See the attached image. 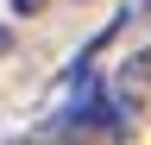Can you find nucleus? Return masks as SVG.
<instances>
[{
  "mask_svg": "<svg viewBox=\"0 0 151 145\" xmlns=\"http://www.w3.org/2000/svg\"><path fill=\"white\" fill-rule=\"evenodd\" d=\"M132 19H139V25H151V0H139V6H132Z\"/></svg>",
  "mask_w": 151,
  "mask_h": 145,
  "instance_id": "obj_3",
  "label": "nucleus"
},
{
  "mask_svg": "<svg viewBox=\"0 0 151 145\" xmlns=\"http://www.w3.org/2000/svg\"><path fill=\"white\" fill-rule=\"evenodd\" d=\"M6 50H13V25H0V57H6Z\"/></svg>",
  "mask_w": 151,
  "mask_h": 145,
  "instance_id": "obj_4",
  "label": "nucleus"
},
{
  "mask_svg": "<svg viewBox=\"0 0 151 145\" xmlns=\"http://www.w3.org/2000/svg\"><path fill=\"white\" fill-rule=\"evenodd\" d=\"M101 101H107L113 139H126L132 126H139V114L151 107V44L145 50H126V57L101 76Z\"/></svg>",
  "mask_w": 151,
  "mask_h": 145,
  "instance_id": "obj_1",
  "label": "nucleus"
},
{
  "mask_svg": "<svg viewBox=\"0 0 151 145\" xmlns=\"http://www.w3.org/2000/svg\"><path fill=\"white\" fill-rule=\"evenodd\" d=\"M6 6H13V19H38V13H44L50 0H6Z\"/></svg>",
  "mask_w": 151,
  "mask_h": 145,
  "instance_id": "obj_2",
  "label": "nucleus"
}]
</instances>
